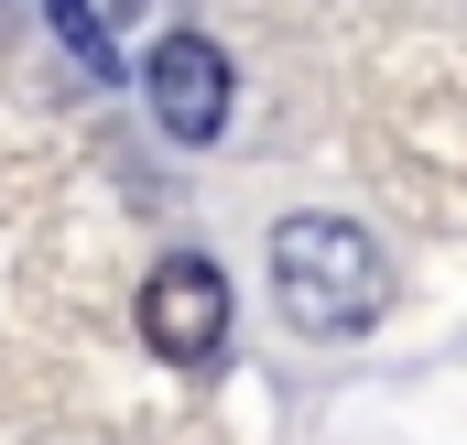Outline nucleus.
Instances as JSON below:
<instances>
[{
  "instance_id": "obj_4",
  "label": "nucleus",
  "mask_w": 467,
  "mask_h": 445,
  "mask_svg": "<svg viewBox=\"0 0 467 445\" xmlns=\"http://www.w3.org/2000/svg\"><path fill=\"white\" fill-rule=\"evenodd\" d=\"M55 22H66V44H77L88 66H109V44H99V11H88V0H55Z\"/></svg>"
},
{
  "instance_id": "obj_2",
  "label": "nucleus",
  "mask_w": 467,
  "mask_h": 445,
  "mask_svg": "<svg viewBox=\"0 0 467 445\" xmlns=\"http://www.w3.org/2000/svg\"><path fill=\"white\" fill-rule=\"evenodd\" d=\"M141 336H152V358H174V369H218V358H229V272L196 261V250H174V261L141 283Z\"/></svg>"
},
{
  "instance_id": "obj_3",
  "label": "nucleus",
  "mask_w": 467,
  "mask_h": 445,
  "mask_svg": "<svg viewBox=\"0 0 467 445\" xmlns=\"http://www.w3.org/2000/svg\"><path fill=\"white\" fill-rule=\"evenodd\" d=\"M141 98H152V119H163L174 141H218V130H229V55H218L207 33H163V44L141 55Z\"/></svg>"
},
{
  "instance_id": "obj_1",
  "label": "nucleus",
  "mask_w": 467,
  "mask_h": 445,
  "mask_svg": "<svg viewBox=\"0 0 467 445\" xmlns=\"http://www.w3.org/2000/svg\"><path fill=\"white\" fill-rule=\"evenodd\" d=\"M380 294H391V272H380V239H369L358 218L305 207V218L272 228V305H283L294 336H358V326H380Z\"/></svg>"
}]
</instances>
